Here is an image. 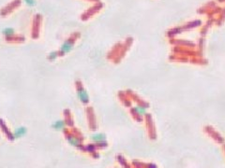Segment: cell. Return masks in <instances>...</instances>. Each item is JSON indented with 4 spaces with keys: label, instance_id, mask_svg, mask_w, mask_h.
I'll return each instance as SVG.
<instances>
[{
    "label": "cell",
    "instance_id": "1",
    "mask_svg": "<svg viewBox=\"0 0 225 168\" xmlns=\"http://www.w3.org/2000/svg\"><path fill=\"white\" fill-rule=\"evenodd\" d=\"M73 46H74V39H69L65 40L60 47V53L67 54V53L70 52L73 49Z\"/></svg>",
    "mask_w": 225,
    "mask_h": 168
},
{
    "label": "cell",
    "instance_id": "2",
    "mask_svg": "<svg viewBox=\"0 0 225 168\" xmlns=\"http://www.w3.org/2000/svg\"><path fill=\"white\" fill-rule=\"evenodd\" d=\"M77 96L80 102H82L83 104H87L89 102V95L86 90L83 87H79L77 89Z\"/></svg>",
    "mask_w": 225,
    "mask_h": 168
},
{
    "label": "cell",
    "instance_id": "3",
    "mask_svg": "<svg viewBox=\"0 0 225 168\" xmlns=\"http://www.w3.org/2000/svg\"><path fill=\"white\" fill-rule=\"evenodd\" d=\"M133 110L139 116H144L146 114V107L143 105H135L133 106Z\"/></svg>",
    "mask_w": 225,
    "mask_h": 168
},
{
    "label": "cell",
    "instance_id": "4",
    "mask_svg": "<svg viewBox=\"0 0 225 168\" xmlns=\"http://www.w3.org/2000/svg\"><path fill=\"white\" fill-rule=\"evenodd\" d=\"M2 34H3L6 37L10 39V37H12V36L15 35V31H14V29L11 28V27H5V28L2 30Z\"/></svg>",
    "mask_w": 225,
    "mask_h": 168
},
{
    "label": "cell",
    "instance_id": "5",
    "mask_svg": "<svg viewBox=\"0 0 225 168\" xmlns=\"http://www.w3.org/2000/svg\"><path fill=\"white\" fill-rule=\"evenodd\" d=\"M26 133V129L25 127H19L14 131V137H21L24 136Z\"/></svg>",
    "mask_w": 225,
    "mask_h": 168
},
{
    "label": "cell",
    "instance_id": "6",
    "mask_svg": "<svg viewBox=\"0 0 225 168\" xmlns=\"http://www.w3.org/2000/svg\"><path fill=\"white\" fill-rule=\"evenodd\" d=\"M53 127L55 130H63L65 128V122L63 121H56L53 124Z\"/></svg>",
    "mask_w": 225,
    "mask_h": 168
},
{
    "label": "cell",
    "instance_id": "7",
    "mask_svg": "<svg viewBox=\"0 0 225 168\" xmlns=\"http://www.w3.org/2000/svg\"><path fill=\"white\" fill-rule=\"evenodd\" d=\"M58 52H56V51H53V52H51L50 54H49V56H48V58H49V60H51V61H54L56 58L58 57V54H57Z\"/></svg>",
    "mask_w": 225,
    "mask_h": 168
},
{
    "label": "cell",
    "instance_id": "8",
    "mask_svg": "<svg viewBox=\"0 0 225 168\" xmlns=\"http://www.w3.org/2000/svg\"><path fill=\"white\" fill-rule=\"evenodd\" d=\"M92 138L95 141H101V140L104 139V136L102 135H95V136H93Z\"/></svg>",
    "mask_w": 225,
    "mask_h": 168
},
{
    "label": "cell",
    "instance_id": "9",
    "mask_svg": "<svg viewBox=\"0 0 225 168\" xmlns=\"http://www.w3.org/2000/svg\"><path fill=\"white\" fill-rule=\"evenodd\" d=\"M24 1L26 5H28L30 7H32L36 4V0H24Z\"/></svg>",
    "mask_w": 225,
    "mask_h": 168
},
{
    "label": "cell",
    "instance_id": "10",
    "mask_svg": "<svg viewBox=\"0 0 225 168\" xmlns=\"http://www.w3.org/2000/svg\"><path fill=\"white\" fill-rule=\"evenodd\" d=\"M69 143L71 144V145H74V146H77L78 144H79V141L76 139V138H74V137H71L70 139H69Z\"/></svg>",
    "mask_w": 225,
    "mask_h": 168
}]
</instances>
